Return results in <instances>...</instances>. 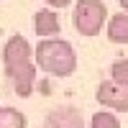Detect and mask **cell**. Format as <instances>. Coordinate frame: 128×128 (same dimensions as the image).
<instances>
[{"instance_id":"1","label":"cell","mask_w":128,"mask_h":128,"mask_svg":"<svg viewBox=\"0 0 128 128\" xmlns=\"http://www.w3.org/2000/svg\"><path fill=\"white\" fill-rule=\"evenodd\" d=\"M36 67L51 77H69L77 69V54L64 38H44L36 46Z\"/></svg>"},{"instance_id":"2","label":"cell","mask_w":128,"mask_h":128,"mask_svg":"<svg viewBox=\"0 0 128 128\" xmlns=\"http://www.w3.org/2000/svg\"><path fill=\"white\" fill-rule=\"evenodd\" d=\"M105 18H108V8L102 0H77L74 13H72V26L80 36L92 38L102 31Z\"/></svg>"},{"instance_id":"3","label":"cell","mask_w":128,"mask_h":128,"mask_svg":"<svg viewBox=\"0 0 128 128\" xmlns=\"http://www.w3.org/2000/svg\"><path fill=\"white\" fill-rule=\"evenodd\" d=\"M98 102L110 110L126 113L128 110V84H118L113 80H105L98 84Z\"/></svg>"},{"instance_id":"4","label":"cell","mask_w":128,"mask_h":128,"mask_svg":"<svg viewBox=\"0 0 128 128\" xmlns=\"http://www.w3.org/2000/svg\"><path fill=\"white\" fill-rule=\"evenodd\" d=\"M5 74L13 90L20 95V98H28L34 92V84H36V64L34 62H23V64H13V67H5Z\"/></svg>"},{"instance_id":"5","label":"cell","mask_w":128,"mask_h":128,"mask_svg":"<svg viewBox=\"0 0 128 128\" xmlns=\"http://www.w3.org/2000/svg\"><path fill=\"white\" fill-rule=\"evenodd\" d=\"M44 128H84V120H82L77 108L64 105V108L49 110L46 120H44Z\"/></svg>"},{"instance_id":"6","label":"cell","mask_w":128,"mask_h":128,"mask_svg":"<svg viewBox=\"0 0 128 128\" xmlns=\"http://www.w3.org/2000/svg\"><path fill=\"white\" fill-rule=\"evenodd\" d=\"M31 56H34L31 44L23 36H13V38H8V44L3 49V67H13V64L31 62Z\"/></svg>"},{"instance_id":"7","label":"cell","mask_w":128,"mask_h":128,"mask_svg":"<svg viewBox=\"0 0 128 128\" xmlns=\"http://www.w3.org/2000/svg\"><path fill=\"white\" fill-rule=\"evenodd\" d=\"M34 31H36V36L41 38H49V36H56L59 31H62V23H59V18L54 10H36L34 13Z\"/></svg>"},{"instance_id":"8","label":"cell","mask_w":128,"mask_h":128,"mask_svg":"<svg viewBox=\"0 0 128 128\" xmlns=\"http://www.w3.org/2000/svg\"><path fill=\"white\" fill-rule=\"evenodd\" d=\"M108 38L113 44H128V13H115L108 20Z\"/></svg>"},{"instance_id":"9","label":"cell","mask_w":128,"mask_h":128,"mask_svg":"<svg viewBox=\"0 0 128 128\" xmlns=\"http://www.w3.org/2000/svg\"><path fill=\"white\" fill-rule=\"evenodd\" d=\"M26 115L16 108H0V128H26Z\"/></svg>"},{"instance_id":"10","label":"cell","mask_w":128,"mask_h":128,"mask_svg":"<svg viewBox=\"0 0 128 128\" xmlns=\"http://www.w3.org/2000/svg\"><path fill=\"white\" fill-rule=\"evenodd\" d=\"M92 128H120V120L115 118L113 113L102 110V113H95L92 115Z\"/></svg>"},{"instance_id":"11","label":"cell","mask_w":128,"mask_h":128,"mask_svg":"<svg viewBox=\"0 0 128 128\" xmlns=\"http://www.w3.org/2000/svg\"><path fill=\"white\" fill-rule=\"evenodd\" d=\"M110 74H113V82H118V84H128V59H118V62H113Z\"/></svg>"},{"instance_id":"12","label":"cell","mask_w":128,"mask_h":128,"mask_svg":"<svg viewBox=\"0 0 128 128\" xmlns=\"http://www.w3.org/2000/svg\"><path fill=\"white\" fill-rule=\"evenodd\" d=\"M69 3H72V0H46L49 8H67Z\"/></svg>"},{"instance_id":"13","label":"cell","mask_w":128,"mask_h":128,"mask_svg":"<svg viewBox=\"0 0 128 128\" xmlns=\"http://www.w3.org/2000/svg\"><path fill=\"white\" fill-rule=\"evenodd\" d=\"M120 3V8H123V13H128V0H118Z\"/></svg>"}]
</instances>
